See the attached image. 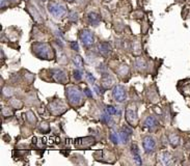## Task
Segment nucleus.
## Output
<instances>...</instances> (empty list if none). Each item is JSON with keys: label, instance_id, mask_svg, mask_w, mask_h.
<instances>
[{"label": "nucleus", "instance_id": "nucleus-9", "mask_svg": "<svg viewBox=\"0 0 190 166\" xmlns=\"http://www.w3.org/2000/svg\"><path fill=\"white\" fill-rule=\"evenodd\" d=\"M79 39L81 41L83 47L89 48L94 45L95 43V36L94 33L88 29H84V30H81L79 33Z\"/></svg>", "mask_w": 190, "mask_h": 166}, {"label": "nucleus", "instance_id": "nucleus-35", "mask_svg": "<svg viewBox=\"0 0 190 166\" xmlns=\"http://www.w3.org/2000/svg\"><path fill=\"white\" fill-rule=\"evenodd\" d=\"M70 46L72 47V49L74 50V51H79V47H78V44L76 42H72Z\"/></svg>", "mask_w": 190, "mask_h": 166}, {"label": "nucleus", "instance_id": "nucleus-5", "mask_svg": "<svg viewBox=\"0 0 190 166\" xmlns=\"http://www.w3.org/2000/svg\"><path fill=\"white\" fill-rule=\"evenodd\" d=\"M48 11L52 16L55 18H62L63 16L66 14V6L61 2L58 1H50L48 4Z\"/></svg>", "mask_w": 190, "mask_h": 166}, {"label": "nucleus", "instance_id": "nucleus-23", "mask_svg": "<svg viewBox=\"0 0 190 166\" xmlns=\"http://www.w3.org/2000/svg\"><path fill=\"white\" fill-rule=\"evenodd\" d=\"M135 65H136V70H137L138 72H140V73H142V72L145 70V68H146V64H145V61L143 60V59H141V58L136 59V61H135Z\"/></svg>", "mask_w": 190, "mask_h": 166}, {"label": "nucleus", "instance_id": "nucleus-20", "mask_svg": "<svg viewBox=\"0 0 190 166\" xmlns=\"http://www.w3.org/2000/svg\"><path fill=\"white\" fill-rule=\"evenodd\" d=\"M109 138L114 144H121V136H119V131H111L109 134Z\"/></svg>", "mask_w": 190, "mask_h": 166}, {"label": "nucleus", "instance_id": "nucleus-18", "mask_svg": "<svg viewBox=\"0 0 190 166\" xmlns=\"http://www.w3.org/2000/svg\"><path fill=\"white\" fill-rule=\"evenodd\" d=\"M87 19H88V22L91 25H94V26H98V24L100 23V16L97 14V13L92 12V13H89L88 16H87Z\"/></svg>", "mask_w": 190, "mask_h": 166}, {"label": "nucleus", "instance_id": "nucleus-39", "mask_svg": "<svg viewBox=\"0 0 190 166\" xmlns=\"http://www.w3.org/2000/svg\"><path fill=\"white\" fill-rule=\"evenodd\" d=\"M105 1H110V0H105Z\"/></svg>", "mask_w": 190, "mask_h": 166}, {"label": "nucleus", "instance_id": "nucleus-11", "mask_svg": "<svg viewBox=\"0 0 190 166\" xmlns=\"http://www.w3.org/2000/svg\"><path fill=\"white\" fill-rule=\"evenodd\" d=\"M142 147L146 154H153L157 148V142L151 135H145L142 137Z\"/></svg>", "mask_w": 190, "mask_h": 166}, {"label": "nucleus", "instance_id": "nucleus-27", "mask_svg": "<svg viewBox=\"0 0 190 166\" xmlns=\"http://www.w3.org/2000/svg\"><path fill=\"white\" fill-rule=\"evenodd\" d=\"M11 105H12V107L15 108V109H21L23 107V103L21 101H19V100H16V99L12 100Z\"/></svg>", "mask_w": 190, "mask_h": 166}, {"label": "nucleus", "instance_id": "nucleus-34", "mask_svg": "<svg viewBox=\"0 0 190 166\" xmlns=\"http://www.w3.org/2000/svg\"><path fill=\"white\" fill-rule=\"evenodd\" d=\"M70 20H72V21L76 22L77 21V14H76L75 12H71V15H70Z\"/></svg>", "mask_w": 190, "mask_h": 166}, {"label": "nucleus", "instance_id": "nucleus-32", "mask_svg": "<svg viewBox=\"0 0 190 166\" xmlns=\"http://www.w3.org/2000/svg\"><path fill=\"white\" fill-rule=\"evenodd\" d=\"M3 96L4 97H12L13 96V89L9 88V87H5L4 89H3Z\"/></svg>", "mask_w": 190, "mask_h": 166}, {"label": "nucleus", "instance_id": "nucleus-22", "mask_svg": "<svg viewBox=\"0 0 190 166\" xmlns=\"http://www.w3.org/2000/svg\"><path fill=\"white\" fill-rule=\"evenodd\" d=\"M168 141L172 148H176L180 144V137L177 134H171L168 136Z\"/></svg>", "mask_w": 190, "mask_h": 166}, {"label": "nucleus", "instance_id": "nucleus-1", "mask_svg": "<svg viewBox=\"0 0 190 166\" xmlns=\"http://www.w3.org/2000/svg\"><path fill=\"white\" fill-rule=\"evenodd\" d=\"M66 98L69 105L74 108H80L85 103L82 91L75 85H70L66 87Z\"/></svg>", "mask_w": 190, "mask_h": 166}, {"label": "nucleus", "instance_id": "nucleus-21", "mask_svg": "<svg viewBox=\"0 0 190 166\" xmlns=\"http://www.w3.org/2000/svg\"><path fill=\"white\" fill-rule=\"evenodd\" d=\"M105 112H107V113L110 114V115H119V114H121V110L118 109L116 107H114V106H112V105H107V106H106Z\"/></svg>", "mask_w": 190, "mask_h": 166}, {"label": "nucleus", "instance_id": "nucleus-13", "mask_svg": "<svg viewBox=\"0 0 190 166\" xmlns=\"http://www.w3.org/2000/svg\"><path fill=\"white\" fill-rule=\"evenodd\" d=\"M116 74H118L119 79H122L123 81H128V79L130 78L129 66L125 64H121L118 66V69H116Z\"/></svg>", "mask_w": 190, "mask_h": 166}, {"label": "nucleus", "instance_id": "nucleus-36", "mask_svg": "<svg viewBox=\"0 0 190 166\" xmlns=\"http://www.w3.org/2000/svg\"><path fill=\"white\" fill-rule=\"evenodd\" d=\"M84 95L87 96L88 98H92V92L91 91V89L87 88V87L84 88Z\"/></svg>", "mask_w": 190, "mask_h": 166}, {"label": "nucleus", "instance_id": "nucleus-37", "mask_svg": "<svg viewBox=\"0 0 190 166\" xmlns=\"http://www.w3.org/2000/svg\"><path fill=\"white\" fill-rule=\"evenodd\" d=\"M66 1H68V2H73L74 0H66Z\"/></svg>", "mask_w": 190, "mask_h": 166}, {"label": "nucleus", "instance_id": "nucleus-30", "mask_svg": "<svg viewBox=\"0 0 190 166\" xmlns=\"http://www.w3.org/2000/svg\"><path fill=\"white\" fill-rule=\"evenodd\" d=\"M73 77H74V79L76 81H80L82 79V73L81 71L78 69V70H75L74 72H73Z\"/></svg>", "mask_w": 190, "mask_h": 166}, {"label": "nucleus", "instance_id": "nucleus-2", "mask_svg": "<svg viewBox=\"0 0 190 166\" xmlns=\"http://www.w3.org/2000/svg\"><path fill=\"white\" fill-rule=\"evenodd\" d=\"M32 53L42 60H53L55 58V52L53 48L47 43H34L32 45Z\"/></svg>", "mask_w": 190, "mask_h": 166}, {"label": "nucleus", "instance_id": "nucleus-31", "mask_svg": "<svg viewBox=\"0 0 190 166\" xmlns=\"http://www.w3.org/2000/svg\"><path fill=\"white\" fill-rule=\"evenodd\" d=\"M25 79H26V80L28 81V83H29V84H31V83H32V81L34 80V75H33V74H31V73H28V72H26V74H25Z\"/></svg>", "mask_w": 190, "mask_h": 166}, {"label": "nucleus", "instance_id": "nucleus-8", "mask_svg": "<svg viewBox=\"0 0 190 166\" xmlns=\"http://www.w3.org/2000/svg\"><path fill=\"white\" fill-rule=\"evenodd\" d=\"M50 77L51 80L56 83H61V84H66L69 81L68 74L66 71H63L62 69H52L50 70Z\"/></svg>", "mask_w": 190, "mask_h": 166}, {"label": "nucleus", "instance_id": "nucleus-24", "mask_svg": "<svg viewBox=\"0 0 190 166\" xmlns=\"http://www.w3.org/2000/svg\"><path fill=\"white\" fill-rule=\"evenodd\" d=\"M25 115H26V119H27V122H29V124L32 125V126H35L36 122H38V119H36L34 113H33L32 111H28Z\"/></svg>", "mask_w": 190, "mask_h": 166}, {"label": "nucleus", "instance_id": "nucleus-3", "mask_svg": "<svg viewBox=\"0 0 190 166\" xmlns=\"http://www.w3.org/2000/svg\"><path fill=\"white\" fill-rule=\"evenodd\" d=\"M48 110L54 116H61L68 111V106L61 99H55L48 104Z\"/></svg>", "mask_w": 190, "mask_h": 166}, {"label": "nucleus", "instance_id": "nucleus-7", "mask_svg": "<svg viewBox=\"0 0 190 166\" xmlns=\"http://www.w3.org/2000/svg\"><path fill=\"white\" fill-rule=\"evenodd\" d=\"M97 143L96 138L92 136H85V137L76 138L74 140V145L77 149H89Z\"/></svg>", "mask_w": 190, "mask_h": 166}, {"label": "nucleus", "instance_id": "nucleus-12", "mask_svg": "<svg viewBox=\"0 0 190 166\" xmlns=\"http://www.w3.org/2000/svg\"><path fill=\"white\" fill-rule=\"evenodd\" d=\"M142 127L145 129H148L149 131H155L159 127V122L154 115H149L143 121Z\"/></svg>", "mask_w": 190, "mask_h": 166}, {"label": "nucleus", "instance_id": "nucleus-16", "mask_svg": "<svg viewBox=\"0 0 190 166\" xmlns=\"http://www.w3.org/2000/svg\"><path fill=\"white\" fill-rule=\"evenodd\" d=\"M131 154H132V157L134 159V162L137 164H141L142 161H141V158H140V154H139V149L137 148V145L135 143H133L131 145Z\"/></svg>", "mask_w": 190, "mask_h": 166}, {"label": "nucleus", "instance_id": "nucleus-17", "mask_svg": "<svg viewBox=\"0 0 190 166\" xmlns=\"http://www.w3.org/2000/svg\"><path fill=\"white\" fill-rule=\"evenodd\" d=\"M160 158H161V162L165 165H171L174 163V158H172V154H169L167 152L162 153L161 156H160Z\"/></svg>", "mask_w": 190, "mask_h": 166}, {"label": "nucleus", "instance_id": "nucleus-15", "mask_svg": "<svg viewBox=\"0 0 190 166\" xmlns=\"http://www.w3.org/2000/svg\"><path fill=\"white\" fill-rule=\"evenodd\" d=\"M98 50L100 54L102 56H105V57L111 53V47L108 43H100L98 45Z\"/></svg>", "mask_w": 190, "mask_h": 166}, {"label": "nucleus", "instance_id": "nucleus-4", "mask_svg": "<svg viewBox=\"0 0 190 166\" xmlns=\"http://www.w3.org/2000/svg\"><path fill=\"white\" fill-rule=\"evenodd\" d=\"M126 121L131 126L136 127L138 125V115H137V106L134 103H130L126 108Z\"/></svg>", "mask_w": 190, "mask_h": 166}, {"label": "nucleus", "instance_id": "nucleus-26", "mask_svg": "<svg viewBox=\"0 0 190 166\" xmlns=\"http://www.w3.org/2000/svg\"><path fill=\"white\" fill-rule=\"evenodd\" d=\"M29 13H30V14L33 16L32 18L34 19L36 22H41V16H40L39 13L36 12V9L33 8L32 6H30V8H29Z\"/></svg>", "mask_w": 190, "mask_h": 166}, {"label": "nucleus", "instance_id": "nucleus-6", "mask_svg": "<svg viewBox=\"0 0 190 166\" xmlns=\"http://www.w3.org/2000/svg\"><path fill=\"white\" fill-rule=\"evenodd\" d=\"M94 157L97 161L103 162V163H114L116 158L115 155L109 149H101V151H97L94 153Z\"/></svg>", "mask_w": 190, "mask_h": 166}, {"label": "nucleus", "instance_id": "nucleus-28", "mask_svg": "<svg viewBox=\"0 0 190 166\" xmlns=\"http://www.w3.org/2000/svg\"><path fill=\"white\" fill-rule=\"evenodd\" d=\"M39 130L43 133H48L50 131V126H49L48 122H42L39 127Z\"/></svg>", "mask_w": 190, "mask_h": 166}, {"label": "nucleus", "instance_id": "nucleus-14", "mask_svg": "<svg viewBox=\"0 0 190 166\" xmlns=\"http://www.w3.org/2000/svg\"><path fill=\"white\" fill-rule=\"evenodd\" d=\"M113 84H114V79L107 73H104L102 74V80H101V87L106 91V89L111 88Z\"/></svg>", "mask_w": 190, "mask_h": 166}, {"label": "nucleus", "instance_id": "nucleus-25", "mask_svg": "<svg viewBox=\"0 0 190 166\" xmlns=\"http://www.w3.org/2000/svg\"><path fill=\"white\" fill-rule=\"evenodd\" d=\"M73 62H74V65H76L77 69L80 70L83 68V59L80 57L79 55H75L74 57H73Z\"/></svg>", "mask_w": 190, "mask_h": 166}, {"label": "nucleus", "instance_id": "nucleus-29", "mask_svg": "<svg viewBox=\"0 0 190 166\" xmlns=\"http://www.w3.org/2000/svg\"><path fill=\"white\" fill-rule=\"evenodd\" d=\"M13 114H14V112L12 111L11 108L4 107V108L2 109V115H3V117H9V116H12Z\"/></svg>", "mask_w": 190, "mask_h": 166}, {"label": "nucleus", "instance_id": "nucleus-19", "mask_svg": "<svg viewBox=\"0 0 190 166\" xmlns=\"http://www.w3.org/2000/svg\"><path fill=\"white\" fill-rule=\"evenodd\" d=\"M132 53L134 54L135 56H139L141 54V45H140V42L138 39H135V41L132 42Z\"/></svg>", "mask_w": 190, "mask_h": 166}, {"label": "nucleus", "instance_id": "nucleus-33", "mask_svg": "<svg viewBox=\"0 0 190 166\" xmlns=\"http://www.w3.org/2000/svg\"><path fill=\"white\" fill-rule=\"evenodd\" d=\"M86 78H87V80L89 81V82H91L92 83H92H95V80H96V79H95V77H94V76H92V74H91V73H86Z\"/></svg>", "mask_w": 190, "mask_h": 166}, {"label": "nucleus", "instance_id": "nucleus-10", "mask_svg": "<svg viewBox=\"0 0 190 166\" xmlns=\"http://www.w3.org/2000/svg\"><path fill=\"white\" fill-rule=\"evenodd\" d=\"M112 98L115 102L124 103L127 100V89L121 84L115 85L112 89Z\"/></svg>", "mask_w": 190, "mask_h": 166}, {"label": "nucleus", "instance_id": "nucleus-38", "mask_svg": "<svg viewBox=\"0 0 190 166\" xmlns=\"http://www.w3.org/2000/svg\"><path fill=\"white\" fill-rule=\"evenodd\" d=\"M8 1H14V0H8Z\"/></svg>", "mask_w": 190, "mask_h": 166}]
</instances>
